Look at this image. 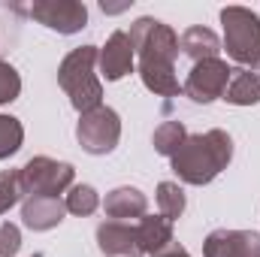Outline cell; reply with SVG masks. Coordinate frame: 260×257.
Listing matches in <instances>:
<instances>
[{"label":"cell","mask_w":260,"mask_h":257,"mask_svg":"<svg viewBox=\"0 0 260 257\" xmlns=\"http://www.w3.org/2000/svg\"><path fill=\"white\" fill-rule=\"evenodd\" d=\"M130 43L139 58L142 85L157 97H176L182 91L176 79V58H179V37L170 24L157 18H136L130 24Z\"/></svg>","instance_id":"cell-1"},{"label":"cell","mask_w":260,"mask_h":257,"mask_svg":"<svg viewBox=\"0 0 260 257\" xmlns=\"http://www.w3.org/2000/svg\"><path fill=\"white\" fill-rule=\"evenodd\" d=\"M188 139V130L182 121H164L160 127L154 130V136H151V142H154V151L157 154H164V157H173L179 148H182V142Z\"/></svg>","instance_id":"cell-17"},{"label":"cell","mask_w":260,"mask_h":257,"mask_svg":"<svg viewBox=\"0 0 260 257\" xmlns=\"http://www.w3.org/2000/svg\"><path fill=\"white\" fill-rule=\"evenodd\" d=\"M224 100L233 106H254L260 103V73L254 70H233Z\"/></svg>","instance_id":"cell-16"},{"label":"cell","mask_w":260,"mask_h":257,"mask_svg":"<svg viewBox=\"0 0 260 257\" xmlns=\"http://www.w3.org/2000/svg\"><path fill=\"white\" fill-rule=\"evenodd\" d=\"M21 94V76L9 61H0V106L12 103Z\"/></svg>","instance_id":"cell-22"},{"label":"cell","mask_w":260,"mask_h":257,"mask_svg":"<svg viewBox=\"0 0 260 257\" xmlns=\"http://www.w3.org/2000/svg\"><path fill=\"white\" fill-rule=\"evenodd\" d=\"M76 139L88 154H109L115 151L118 139H121V118L115 109L109 106H97L91 112H85L76 124Z\"/></svg>","instance_id":"cell-6"},{"label":"cell","mask_w":260,"mask_h":257,"mask_svg":"<svg viewBox=\"0 0 260 257\" xmlns=\"http://www.w3.org/2000/svg\"><path fill=\"white\" fill-rule=\"evenodd\" d=\"M257 257H260V254H257Z\"/></svg>","instance_id":"cell-26"},{"label":"cell","mask_w":260,"mask_h":257,"mask_svg":"<svg viewBox=\"0 0 260 257\" xmlns=\"http://www.w3.org/2000/svg\"><path fill=\"white\" fill-rule=\"evenodd\" d=\"M97 52H100L97 46H79L58 67V85L67 91V97L79 115L103 106V85L94 73Z\"/></svg>","instance_id":"cell-3"},{"label":"cell","mask_w":260,"mask_h":257,"mask_svg":"<svg viewBox=\"0 0 260 257\" xmlns=\"http://www.w3.org/2000/svg\"><path fill=\"white\" fill-rule=\"evenodd\" d=\"M221 24L227 58L242 64V70H251L260 55V15L248 6H224Z\"/></svg>","instance_id":"cell-4"},{"label":"cell","mask_w":260,"mask_h":257,"mask_svg":"<svg viewBox=\"0 0 260 257\" xmlns=\"http://www.w3.org/2000/svg\"><path fill=\"white\" fill-rule=\"evenodd\" d=\"M230 76H233V70L227 67V61L209 58V61L194 64V70L188 73V79H185V85H182V91H185V97H191L194 103H212V100L224 97V91H227V85H230Z\"/></svg>","instance_id":"cell-7"},{"label":"cell","mask_w":260,"mask_h":257,"mask_svg":"<svg viewBox=\"0 0 260 257\" xmlns=\"http://www.w3.org/2000/svg\"><path fill=\"white\" fill-rule=\"evenodd\" d=\"M251 70H254V73L260 70V55H257V61H254V67H251Z\"/></svg>","instance_id":"cell-25"},{"label":"cell","mask_w":260,"mask_h":257,"mask_svg":"<svg viewBox=\"0 0 260 257\" xmlns=\"http://www.w3.org/2000/svg\"><path fill=\"white\" fill-rule=\"evenodd\" d=\"M73 176L76 170L64 160H52V157H30L21 170H18V182L24 197H61L67 188H73Z\"/></svg>","instance_id":"cell-5"},{"label":"cell","mask_w":260,"mask_h":257,"mask_svg":"<svg viewBox=\"0 0 260 257\" xmlns=\"http://www.w3.org/2000/svg\"><path fill=\"white\" fill-rule=\"evenodd\" d=\"M145 209H148V200L139 188H115V191L106 194L103 200V212L109 221H133V218H145Z\"/></svg>","instance_id":"cell-13"},{"label":"cell","mask_w":260,"mask_h":257,"mask_svg":"<svg viewBox=\"0 0 260 257\" xmlns=\"http://www.w3.org/2000/svg\"><path fill=\"white\" fill-rule=\"evenodd\" d=\"M27 15L40 24H46L49 30L58 34H79L88 24V9L79 0H40L27 6Z\"/></svg>","instance_id":"cell-8"},{"label":"cell","mask_w":260,"mask_h":257,"mask_svg":"<svg viewBox=\"0 0 260 257\" xmlns=\"http://www.w3.org/2000/svg\"><path fill=\"white\" fill-rule=\"evenodd\" d=\"M67 215V203L64 197H27L21 203V218H24V227L43 233V230H52L64 221Z\"/></svg>","instance_id":"cell-12"},{"label":"cell","mask_w":260,"mask_h":257,"mask_svg":"<svg viewBox=\"0 0 260 257\" xmlns=\"http://www.w3.org/2000/svg\"><path fill=\"white\" fill-rule=\"evenodd\" d=\"M97 248L106 257H142L136 224L130 221H103L97 227Z\"/></svg>","instance_id":"cell-11"},{"label":"cell","mask_w":260,"mask_h":257,"mask_svg":"<svg viewBox=\"0 0 260 257\" xmlns=\"http://www.w3.org/2000/svg\"><path fill=\"white\" fill-rule=\"evenodd\" d=\"M157 209H160V215H164L167 221L182 218V212H185V191H182V185H176V182H160V185H157Z\"/></svg>","instance_id":"cell-18"},{"label":"cell","mask_w":260,"mask_h":257,"mask_svg":"<svg viewBox=\"0 0 260 257\" xmlns=\"http://www.w3.org/2000/svg\"><path fill=\"white\" fill-rule=\"evenodd\" d=\"M64 203H67V212L88 218V215H94V212H97V206H100V197H97V191H94L91 185H73Z\"/></svg>","instance_id":"cell-19"},{"label":"cell","mask_w":260,"mask_h":257,"mask_svg":"<svg viewBox=\"0 0 260 257\" xmlns=\"http://www.w3.org/2000/svg\"><path fill=\"white\" fill-rule=\"evenodd\" d=\"M18 200H21L18 170H6V173H0V215H3V212H9Z\"/></svg>","instance_id":"cell-21"},{"label":"cell","mask_w":260,"mask_h":257,"mask_svg":"<svg viewBox=\"0 0 260 257\" xmlns=\"http://www.w3.org/2000/svg\"><path fill=\"white\" fill-rule=\"evenodd\" d=\"M136 236H139V248L142 254H157L173 242V221H167L164 215H151V218H139L136 224Z\"/></svg>","instance_id":"cell-15"},{"label":"cell","mask_w":260,"mask_h":257,"mask_svg":"<svg viewBox=\"0 0 260 257\" xmlns=\"http://www.w3.org/2000/svg\"><path fill=\"white\" fill-rule=\"evenodd\" d=\"M179 49H182L185 58H191L194 64H200V61L218 58L221 40L215 37V30H209V27H203V24H194V27H188V30L179 37Z\"/></svg>","instance_id":"cell-14"},{"label":"cell","mask_w":260,"mask_h":257,"mask_svg":"<svg viewBox=\"0 0 260 257\" xmlns=\"http://www.w3.org/2000/svg\"><path fill=\"white\" fill-rule=\"evenodd\" d=\"M170 160H173V173L185 185H209L233 160V139L227 130L218 127L206 133H191Z\"/></svg>","instance_id":"cell-2"},{"label":"cell","mask_w":260,"mask_h":257,"mask_svg":"<svg viewBox=\"0 0 260 257\" xmlns=\"http://www.w3.org/2000/svg\"><path fill=\"white\" fill-rule=\"evenodd\" d=\"M24 142V127L12 115H0V160L12 157Z\"/></svg>","instance_id":"cell-20"},{"label":"cell","mask_w":260,"mask_h":257,"mask_svg":"<svg viewBox=\"0 0 260 257\" xmlns=\"http://www.w3.org/2000/svg\"><path fill=\"white\" fill-rule=\"evenodd\" d=\"M21 248V230L9 221L0 224V257H15Z\"/></svg>","instance_id":"cell-23"},{"label":"cell","mask_w":260,"mask_h":257,"mask_svg":"<svg viewBox=\"0 0 260 257\" xmlns=\"http://www.w3.org/2000/svg\"><path fill=\"white\" fill-rule=\"evenodd\" d=\"M260 233L254 230H212L203 242V257H257Z\"/></svg>","instance_id":"cell-9"},{"label":"cell","mask_w":260,"mask_h":257,"mask_svg":"<svg viewBox=\"0 0 260 257\" xmlns=\"http://www.w3.org/2000/svg\"><path fill=\"white\" fill-rule=\"evenodd\" d=\"M154 257H191V254H188V251H185V248H182L179 242H170V245H167L164 251H157Z\"/></svg>","instance_id":"cell-24"},{"label":"cell","mask_w":260,"mask_h":257,"mask_svg":"<svg viewBox=\"0 0 260 257\" xmlns=\"http://www.w3.org/2000/svg\"><path fill=\"white\" fill-rule=\"evenodd\" d=\"M133 58H136V49L130 43L127 30H115L106 46L97 52V64H100V76L106 82H118L124 79L127 73H133Z\"/></svg>","instance_id":"cell-10"}]
</instances>
